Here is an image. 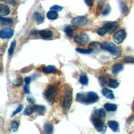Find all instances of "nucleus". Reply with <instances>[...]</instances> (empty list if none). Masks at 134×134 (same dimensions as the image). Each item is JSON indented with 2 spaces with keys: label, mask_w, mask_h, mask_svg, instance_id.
Masks as SVG:
<instances>
[{
  "label": "nucleus",
  "mask_w": 134,
  "mask_h": 134,
  "mask_svg": "<svg viewBox=\"0 0 134 134\" xmlns=\"http://www.w3.org/2000/svg\"><path fill=\"white\" fill-rule=\"evenodd\" d=\"M98 99V95L95 92L92 91L78 93L76 96V101L84 105H90L95 103Z\"/></svg>",
  "instance_id": "1"
},
{
  "label": "nucleus",
  "mask_w": 134,
  "mask_h": 134,
  "mask_svg": "<svg viewBox=\"0 0 134 134\" xmlns=\"http://www.w3.org/2000/svg\"><path fill=\"white\" fill-rule=\"evenodd\" d=\"M72 103V88L69 86L66 85L64 90V95L62 104V108L65 110H68L70 108Z\"/></svg>",
  "instance_id": "2"
},
{
  "label": "nucleus",
  "mask_w": 134,
  "mask_h": 134,
  "mask_svg": "<svg viewBox=\"0 0 134 134\" xmlns=\"http://www.w3.org/2000/svg\"><path fill=\"white\" fill-rule=\"evenodd\" d=\"M100 48L116 57H119L120 55V49L111 42L105 41L103 42L100 44Z\"/></svg>",
  "instance_id": "3"
},
{
  "label": "nucleus",
  "mask_w": 134,
  "mask_h": 134,
  "mask_svg": "<svg viewBox=\"0 0 134 134\" xmlns=\"http://www.w3.org/2000/svg\"><path fill=\"white\" fill-rule=\"evenodd\" d=\"M58 94V89L54 85L50 86L43 94L44 98L47 100L50 104H52L54 102V98Z\"/></svg>",
  "instance_id": "4"
},
{
  "label": "nucleus",
  "mask_w": 134,
  "mask_h": 134,
  "mask_svg": "<svg viewBox=\"0 0 134 134\" xmlns=\"http://www.w3.org/2000/svg\"><path fill=\"white\" fill-rule=\"evenodd\" d=\"M91 121L96 130L99 132L104 133L106 131L107 127L101 118L97 116H93L91 118Z\"/></svg>",
  "instance_id": "5"
},
{
  "label": "nucleus",
  "mask_w": 134,
  "mask_h": 134,
  "mask_svg": "<svg viewBox=\"0 0 134 134\" xmlns=\"http://www.w3.org/2000/svg\"><path fill=\"white\" fill-rule=\"evenodd\" d=\"M74 41L79 44L84 45L86 44L89 41V37L85 33H81L74 36Z\"/></svg>",
  "instance_id": "6"
},
{
  "label": "nucleus",
  "mask_w": 134,
  "mask_h": 134,
  "mask_svg": "<svg viewBox=\"0 0 134 134\" xmlns=\"http://www.w3.org/2000/svg\"><path fill=\"white\" fill-rule=\"evenodd\" d=\"M88 19L85 16H77L73 18L71 20V24L77 27L85 26L88 23Z\"/></svg>",
  "instance_id": "7"
},
{
  "label": "nucleus",
  "mask_w": 134,
  "mask_h": 134,
  "mask_svg": "<svg viewBox=\"0 0 134 134\" xmlns=\"http://www.w3.org/2000/svg\"><path fill=\"white\" fill-rule=\"evenodd\" d=\"M125 37V31L123 29H120L114 34L113 36V40L116 43L120 44L124 41Z\"/></svg>",
  "instance_id": "8"
},
{
  "label": "nucleus",
  "mask_w": 134,
  "mask_h": 134,
  "mask_svg": "<svg viewBox=\"0 0 134 134\" xmlns=\"http://www.w3.org/2000/svg\"><path fill=\"white\" fill-rule=\"evenodd\" d=\"M1 38L2 39H9L14 35V30L9 28H5L1 30Z\"/></svg>",
  "instance_id": "9"
},
{
  "label": "nucleus",
  "mask_w": 134,
  "mask_h": 134,
  "mask_svg": "<svg viewBox=\"0 0 134 134\" xmlns=\"http://www.w3.org/2000/svg\"><path fill=\"white\" fill-rule=\"evenodd\" d=\"M78 28L77 26L74 25H68L64 28V31L65 32L66 35L69 37L72 38L73 36V31Z\"/></svg>",
  "instance_id": "10"
},
{
  "label": "nucleus",
  "mask_w": 134,
  "mask_h": 134,
  "mask_svg": "<svg viewBox=\"0 0 134 134\" xmlns=\"http://www.w3.org/2000/svg\"><path fill=\"white\" fill-rule=\"evenodd\" d=\"M104 26L107 28L108 32L111 34L118 27V24L116 21H109L106 23Z\"/></svg>",
  "instance_id": "11"
},
{
  "label": "nucleus",
  "mask_w": 134,
  "mask_h": 134,
  "mask_svg": "<svg viewBox=\"0 0 134 134\" xmlns=\"http://www.w3.org/2000/svg\"><path fill=\"white\" fill-rule=\"evenodd\" d=\"M38 34L43 39H47L52 37L53 32L49 29H44L38 31Z\"/></svg>",
  "instance_id": "12"
},
{
  "label": "nucleus",
  "mask_w": 134,
  "mask_h": 134,
  "mask_svg": "<svg viewBox=\"0 0 134 134\" xmlns=\"http://www.w3.org/2000/svg\"><path fill=\"white\" fill-rule=\"evenodd\" d=\"M102 93L103 96L108 99H113L115 98V96L113 91L107 88H103L102 91Z\"/></svg>",
  "instance_id": "13"
},
{
  "label": "nucleus",
  "mask_w": 134,
  "mask_h": 134,
  "mask_svg": "<svg viewBox=\"0 0 134 134\" xmlns=\"http://www.w3.org/2000/svg\"><path fill=\"white\" fill-rule=\"evenodd\" d=\"M10 13V9L8 6L1 4H0V15L1 16L8 15Z\"/></svg>",
  "instance_id": "14"
},
{
  "label": "nucleus",
  "mask_w": 134,
  "mask_h": 134,
  "mask_svg": "<svg viewBox=\"0 0 134 134\" xmlns=\"http://www.w3.org/2000/svg\"><path fill=\"white\" fill-rule=\"evenodd\" d=\"M123 69V65L119 63H116L114 64L112 66L111 71L114 75L115 76L118 74V73L120 72Z\"/></svg>",
  "instance_id": "15"
},
{
  "label": "nucleus",
  "mask_w": 134,
  "mask_h": 134,
  "mask_svg": "<svg viewBox=\"0 0 134 134\" xmlns=\"http://www.w3.org/2000/svg\"><path fill=\"white\" fill-rule=\"evenodd\" d=\"M33 18L38 25L41 24L44 21V17L38 12H35L33 15Z\"/></svg>",
  "instance_id": "16"
},
{
  "label": "nucleus",
  "mask_w": 134,
  "mask_h": 134,
  "mask_svg": "<svg viewBox=\"0 0 134 134\" xmlns=\"http://www.w3.org/2000/svg\"><path fill=\"white\" fill-rule=\"evenodd\" d=\"M34 111H35V105H30L25 108L24 111V114L27 116H29L32 114Z\"/></svg>",
  "instance_id": "17"
},
{
  "label": "nucleus",
  "mask_w": 134,
  "mask_h": 134,
  "mask_svg": "<svg viewBox=\"0 0 134 134\" xmlns=\"http://www.w3.org/2000/svg\"><path fill=\"white\" fill-rule=\"evenodd\" d=\"M0 22L2 26H11L13 24V19L10 18H5L1 16Z\"/></svg>",
  "instance_id": "18"
},
{
  "label": "nucleus",
  "mask_w": 134,
  "mask_h": 134,
  "mask_svg": "<svg viewBox=\"0 0 134 134\" xmlns=\"http://www.w3.org/2000/svg\"><path fill=\"white\" fill-rule=\"evenodd\" d=\"M42 71L44 73L50 74V73L55 72L57 71V69H56V67L54 65H49L47 66H44L42 69Z\"/></svg>",
  "instance_id": "19"
},
{
  "label": "nucleus",
  "mask_w": 134,
  "mask_h": 134,
  "mask_svg": "<svg viewBox=\"0 0 134 134\" xmlns=\"http://www.w3.org/2000/svg\"><path fill=\"white\" fill-rule=\"evenodd\" d=\"M108 126L114 131H117L119 129V124L115 120L108 121Z\"/></svg>",
  "instance_id": "20"
},
{
  "label": "nucleus",
  "mask_w": 134,
  "mask_h": 134,
  "mask_svg": "<svg viewBox=\"0 0 134 134\" xmlns=\"http://www.w3.org/2000/svg\"><path fill=\"white\" fill-rule=\"evenodd\" d=\"M104 107L108 111H114L117 109V105L112 103H106L104 104Z\"/></svg>",
  "instance_id": "21"
},
{
  "label": "nucleus",
  "mask_w": 134,
  "mask_h": 134,
  "mask_svg": "<svg viewBox=\"0 0 134 134\" xmlns=\"http://www.w3.org/2000/svg\"><path fill=\"white\" fill-rule=\"evenodd\" d=\"M47 17L50 20H55L58 17V13L55 10H51L47 13Z\"/></svg>",
  "instance_id": "22"
},
{
  "label": "nucleus",
  "mask_w": 134,
  "mask_h": 134,
  "mask_svg": "<svg viewBox=\"0 0 134 134\" xmlns=\"http://www.w3.org/2000/svg\"><path fill=\"white\" fill-rule=\"evenodd\" d=\"M94 114L96 116L103 118H105L106 116V112L103 108H98L94 110Z\"/></svg>",
  "instance_id": "23"
},
{
  "label": "nucleus",
  "mask_w": 134,
  "mask_h": 134,
  "mask_svg": "<svg viewBox=\"0 0 134 134\" xmlns=\"http://www.w3.org/2000/svg\"><path fill=\"white\" fill-rule=\"evenodd\" d=\"M119 85V83L116 79H110L108 83V86L113 88H116Z\"/></svg>",
  "instance_id": "24"
},
{
  "label": "nucleus",
  "mask_w": 134,
  "mask_h": 134,
  "mask_svg": "<svg viewBox=\"0 0 134 134\" xmlns=\"http://www.w3.org/2000/svg\"><path fill=\"white\" fill-rule=\"evenodd\" d=\"M35 111L39 115H43L46 111V107L43 105H35Z\"/></svg>",
  "instance_id": "25"
},
{
  "label": "nucleus",
  "mask_w": 134,
  "mask_h": 134,
  "mask_svg": "<svg viewBox=\"0 0 134 134\" xmlns=\"http://www.w3.org/2000/svg\"><path fill=\"white\" fill-rule=\"evenodd\" d=\"M94 50L93 48H90L88 49H82V48H76V51L82 54H90Z\"/></svg>",
  "instance_id": "26"
},
{
  "label": "nucleus",
  "mask_w": 134,
  "mask_h": 134,
  "mask_svg": "<svg viewBox=\"0 0 134 134\" xmlns=\"http://www.w3.org/2000/svg\"><path fill=\"white\" fill-rule=\"evenodd\" d=\"M79 82L83 85H87L88 83V79L87 76L85 74L81 75L79 79Z\"/></svg>",
  "instance_id": "27"
},
{
  "label": "nucleus",
  "mask_w": 134,
  "mask_h": 134,
  "mask_svg": "<svg viewBox=\"0 0 134 134\" xmlns=\"http://www.w3.org/2000/svg\"><path fill=\"white\" fill-rule=\"evenodd\" d=\"M43 129L44 131L47 133H52L53 132V128L52 125L50 124H46L43 127Z\"/></svg>",
  "instance_id": "28"
},
{
  "label": "nucleus",
  "mask_w": 134,
  "mask_h": 134,
  "mask_svg": "<svg viewBox=\"0 0 134 134\" xmlns=\"http://www.w3.org/2000/svg\"><path fill=\"white\" fill-rule=\"evenodd\" d=\"M16 41L15 40L12 42V43L10 45V47L8 49V53L9 55H12L13 54L14 50L16 47Z\"/></svg>",
  "instance_id": "29"
},
{
  "label": "nucleus",
  "mask_w": 134,
  "mask_h": 134,
  "mask_svg": "<svg viewBox=\"0 0 134 134\" xmlns=\"http://www.w3.org/2000/svg\"><path fill=\"white\" fill-rule=\"evenodd\" d=\"M13 84L16 86H20L23 84V80L21 76L18 77L13 82Z\"/></svg>",
  "instance_id": "30"
},
{
  "label": "nucleus",
  "mask_w": 134,
  "mask_h": 134,
  "mask_svg": "<svg viewBox=\"0 0 134 134\" xmlns=\"http://www.w3.org/2000/svg\"><path fill=\"white\" fill-rule=\"evenodd\" d=\"M9 126L11 130H12L13 131H16L19 127V123L16 120L12 121V122L10 123Z\"/></svg>",
  "instance_id": "31"
},
{
  "label": "nucleus",
  "mask_w": 134,
  "mask_h": 134,
  "mask_svg": "<svg viewBox=\"0 0 134 134\" xmlns=\"http://www.w3.org/2000/svg\"><path fill=\"white\" fill-rule=\"evenodd\" d=\"M107 32H108V30H107V28L105 26L99 28L97 30V33L99 36H103L105 34H106Z\"/></svg>",
  "instance_id": "32"
},
{
  "label": "nucleus",
  "mask_w": 134,
  "mask_h": 134,
  "mask_svg": "<svg viewBox=\"0 0 134 134\" xmlns=\"http://www.w3.org/2000/svg\"><path fill=\"white\" fill-rule=\"evenodd\" d=\"M110 11H111V7L109 5H107L105 7L104 10L103 11L102 15H104V16H106V15H108L110 13Z\"/></svg>",
  "instance_id": "33"
},
{
  "label": "nucleus",
  "mask_w": 134,
  "mask_h": 134,
  "mask_svg": "<svg viewBox=\"0 0 134 134\" xmlns=\"http://www.w3.org/2000/svg\"><path fill=\"white\" fill-rule=\"evenodd\" d=\"M23 108H24V106H23V105H21V104L19 105V106L16 109V110L13 111V113H12V116H11V117H13V116H15L16 114H18V113L20 112V111L23 110Z\"/></svg>",
  "instance_id": "34"
},
{
  "label": "nucleus",
  "mask_w": 134,
  "mask_h": 134,
  "mask_svg": "<svg viewBox=\"0 0 134 134\" xmlns=\"http://www.w3.org/2000/svg\"><path fill=\"white\" fill-rule=\"evenodd\" d=\"M120 9L122 13H125L127 12L128 7L126 6V4H124V2H121L120 3Z\"/></svg>",
  "instance_id": "35"
},
{
  "label": "nucleus",
  "mask_w": 134,
  "mask_h": 134,
  "mask_svg": "<svg viewBox=\"0 0 134 134\" xmlns=\"http://www.w3.org/2000/svg\"><path fill=\"white\" fill-rule=\"evenodd\" d=\"M123 61L126 63H134V58L132 57H126L124 58Z\"/></svg>",
  "instance_id": "36"
},
{
  "label": "nucleus",
  "mask_w": 134,
  "mask_h": 134,
  "mask_svg": "<svg viewBox=\"0 0 134 134\" xmlns=\"http://www.w3.org/2000/svg\"><path fill=\"white\" fill-rule=\"evenodd\" d=\"M63 7L59 6V5H53V6H52V7H51L50 8V9L51 10H55L56 12H60L63 9Z\"/></svg>",
  "instance_id": "37"
},
{
  "label": "nucleus",
  "mask_w": 134,
  "mask_h": 134,
  "mask_svg": "<svg viewBox=\"0 0 134 134\" xmlns=\"http://www.w3.org/2000/svg\"><path fill=\"white\" fill-rule=\"evenodd\" d=\"M27 102H28V103H30V104H34L35 103V102H36L35 99L34 97H31V96L28 97L27 98Z\"/></svg>",
  "instance_id": "38"
},
{
  "label": "nucleus",
  "mask_w": 134,
  "mask_h": 134,
  "mask_svg": "<svg viewBox=\"0 0 134 134\" xmlns=\"http://www.w3.org/2000/svg\"><path fill=\"white\" fill-rule=\"evenodd\" d=\"M2 1L7 3V4H9L10 5H15V4H16V1L15 0H1Z\"/></svg>",
  "instance_id": "39"
},
{
  "label": "nucleus",
  "mask_w": 134,
  "mask_h": 134,
  "mask_svg": "<svg viewBox=\"0 0 134 134\" xmlns=\"http://www.w3.org/2000/svg\"><path fill=\"white\" fill-rule=\"evenodd\" d=\"M33 67H30V66H28V67H25L24 68H23L21 70V72L23 73H25V72H28L30 71H31Z\"/></svg>",
  "instance_id": "40"
},
{
  "label": "nucleus",
  "mask_w": 134,
  "mask_h": 134,
  "mask_svg": "<svg viewBox=\"0 0 134 134\" xmlns=\"http://www.w3.org/2000/svg\"><path fill=\"white\" fill-rule=\"evenodd\" d=\"M24 91L26 94H29L30 93V87L29 85H25L24 86Z\"/></svg>",
  "instance_id": "41"
},
{
  "label": "nucleus",
  "mask_w": 134,
  "mask_h": 134,
  "mask_svg": "<svg viewBox=\"0 0 134 134\" xmlns=\"http://www.w3.org/2000/svg\"><path fill=\"white\" fill-rule=\"evenodd\" d=\"M85 4L88 6H92L93 5V0H84Z\"/></svg>",
  "instance_id": "42"
},
{
  "label": "nucleus",
  "mask_w": 134,
  "mask_h": 134,
  "mask_svg": "<svg viewBox=\"0 0 134 134\" xmlns=\"http://www.w3.org/2000/svg\"><path fill=\"white\" fill-rule=\"evenodd\" d=\"M24 81L25 82L26 85H29V84L31 82V77L29 76L26 77L24 79Z\"/></svg>",
  "instance_id": "43"
},
{
  "label": "nucleus",
  "mask_w": 134,
  "mask_h": 134,
  "mask_svg": "<svg viewBox=\"0 0 134 134\" xmlns=\"http://www.w3.org/2000/svg\"><path fill=\"white\" fill-rule=\"evenodd\" d=\"M133 113H134V101H133Z\"/></svg>",
  "instance_id": "44"
}]
</instances>
